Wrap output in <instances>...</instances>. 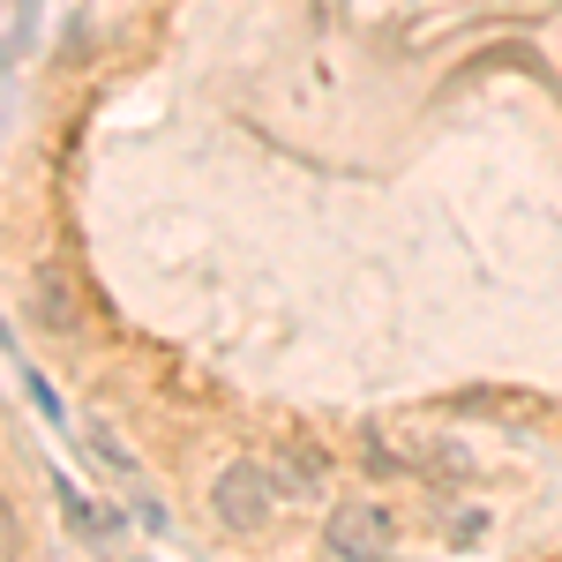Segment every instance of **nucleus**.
<instances>
[{
  "instance_id": "nucleus-2",
  "label": "nucleus",
  "mask_w": 562,
  "mask_h": 562,
  "mask_svg": "<svg viewBox=\"0 0 562 562\" xmlns=\"http://www.w3.org/2000/svg\"><path fill=\"white\" fill-rule=\"evenodd\" d=\"M278 510V480L262 473V465H233V473H217V518L225 525H262Z\"/></svg>"
},
{
  "instance_id": "nucleus-3",
  "label": "nucleus",
  "mask_w": 562,
  "mask_h": 562,
  "mask_svg": "<svg viewBox=\"0 0 562 562\" xmlns=\"http://www.w3.org/2000/svg\"><path fill=\"white\" fill-rule=\"evenodd\" d=\"M23 555V525H15V510L0 503V562H15Z\"/></svg>"
},
{
  "instance_id": "nucleus-1",
  "label": "nucleus",
  "mask_w": 562,
  "mask_h": 562,
  "mask_svg": "<svg viewBox=\"0 0 562 562\" xmlns=\"http://www.w3.org/2000/svg\"><path fill=\"white\" fill-rule=\"evenodd\" d=\"M330 548L346 562H383L390 548H397V525H390V510H375V503H346V510L330 518Z\"/></svg>"
}]
</instances>
